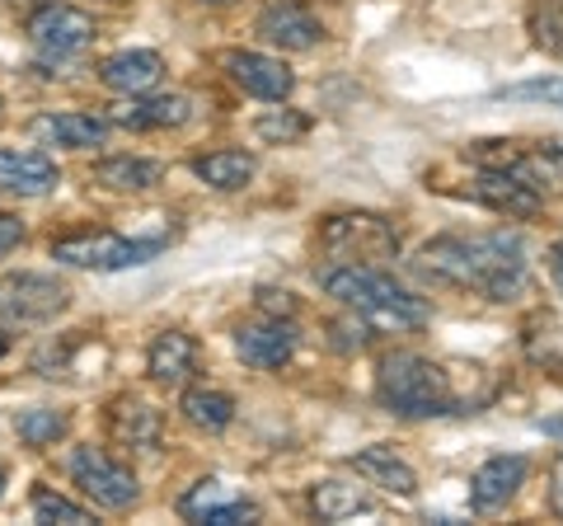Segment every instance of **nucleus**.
I'll return each mask as SVG.
<instances>
[{
    "label": "nucleus",
    "mask_w": 563,
    "mask_h": 526,
    "mask_svg": "<svg viewBox=\"0 0 563 526\" xmlns=\"http://www.w3.org/2000/svg\"><path fill=\"white\" fill-rule=\"evenodd\" d=\"M526 475H531L526 456H488L470 480V507L474 513H498V507H507L521 494Z\"/></svg>",
    "instance_id": "14"
},
{
    "label": "nucleus",
    "mask_w": 563,
    "mask_h": 526,
    "mask_svg": "<svg viewBox=\"0 0 563 526\" xmlns=\"http://www.w3.org/2000/svg\"><path fill=\"white\" fill-rule=\"evenodd\" d=\"M109 437L128 451H161V437H165V418L155 405L136 395H118L109 405Z\"/></svg>",
    "instance_id": "17"
},
{
    "label": "nucleus",
    "mask_w": 563,
    "mask_h": 526,
    "mask_svg": "<svg viewBox=\"0 0 563 526\" xmlns=\"http://www.w3.org/2000/svg\"><path fill=\"white\" fill-rule=\"evenodd\" d=\"M0 494H5V475H0Z\"/></svg>",
    "instance_id": "41"
},
{
    "label": "nucleus",
    "mask_w": 563,
    "mask_h": 526,
    "mask_svg": "<svg viewBox=\"0 0 563 526\" xmlns=\"http://www.w3.org/2000/svg\"><path fill=\"white\" fill-rule=\"evenodd\" d=\"M0 122H5V99H0Z\"/></svg>",
    "instance_id": "40"
},
{
    "label": "nucleus",
    "mask_w": 563,
    "mask_h": 526,
    "mask_svg": "<svg viewBox=\"0 0 563 526\" xmlns=\"http://www.w3.org/2000/svg\"><path fill=\"white\" fill-rule=\"evenodd\" d=\"M66 306H70V287L52 273H14L0 287V315H5V325H20V329L52 325Z\"/></svg>",
    "instance_id": "8"
},
{
    "label": "nucleus",
    "mask_w": 563,
    "mask_h": 526,
    "mask_svg": "<svg viewBox=\"0 0 563 526\" xmlns=\"http://www.w3.org/2000/svg\"><path fill=\"white\" fill-rule=\"evenodd\" d=\"M550 507H554V517L563 522V451L550 461Z\"/></svg>",
    "instance_id": "36"
},
{
    "label": "nucleus",
    "mask_w": 563,
    "mask_h": 526,
    "mask_svg": "<svg viewBox=\"0 0 563 526\" xmlns=\"http://www.w3.org/2000/svg\"><path fill=\"white\" fill-rule=\"evenodd\" d=\"M310 513L320 522H352L376 513V498L362 484H343V480H320L310 484Z\"/></svg>",
    "instance_id": "24"
},
{
    "label": "nucleus",
    "mask_w": 563,
    "mask_h": 526,
    "mask_svg": "<svg viewBox=\"0 0 563 526\" xmlns=\"http://www.w3.org/2000/svg\"><path fill=\"white\" fill-rule=\"evenodd\" d=\"M526 29H531V39H536L540 52L563 57V0H531V10H526Z\"/></svg>",
    "instance_id": "29"
},
{
    "label": "nucleus",
    "mask_w": 563,
    "mask_h": 526,
    "mask_svg": "<svg viewBox=\"0 0 563 526\" xmlns=\"http://www.w3.org/2000/svg\"><path fill=\"white\" fill-rule=\"evenodd\" d=\"M192 174L217 193H240L258 174V161L250 151H207V155H192Z\"/></svg>",
    "instance_id": "25"
},
{
    "label": "nucleus",
    "mask_w": 563,
    "mask_h": 526,
    "mask_svg": "<svg viewBox=\"0 0 563 526\" xmlns=\"http://www.w3.org/2000/svg\"><path fill=\"white\" fill-rule=\"evenodd\" d=\"M14 432L29 451H43V447H57L66 437V414L62 409H20L14 414Z\"/></svg>",
    "instance_id": "27"
},
{
    "label": "nucleus",
    "mask_w": 563,
    "mask_h": 526,
    "mask_svg": "<svg viewBox=\"0 0 563 526\" xmlns=\"http://www.w3.org/2000/svg\"><path fill=\"white\" fill-rule=\"evenodd\" d=\"M418 273L461 292H479L484 302H517L531 287L526 244L512 231L437 235L418 250Z\"/></svg>",
    "instance_id": "1"
},
{
    "label": "nucleus",
    "mask_w": 563,
    "mask_h": 526,
    "mask_svg": "<svg viewBox=\"0 0 563 526\" xmlns=\"http://www.w3.org/2000/svg\"><path fill=\"white\" fill-rule=\"evenodd\" d=\"M161 76H165V57L151 47H128L99 62V80L113 95H151L161 85Z\"/></svg>",
    "instance_id": "20"
},
{
    "label": "nucleus",
    "mask_w": 563,
    "mask_h": 526,
    "mask_svg": "<svg viewBox=\"0 0 563 526\" xmlns=\"http://www.w3.org/2000/svg\"><path fill=\"white\" fill-rule=\"evenodd\" d=\"M207 6H231V0H207Z\"/></svg>",
    "instance_id": "39"
},
{
    "label": "nucleus",
    "mask_w": 563,
    "mask_h": 526,
    "mask_svg": "<svg viewBox=\"0 0 563 526\" xmlns=\"http://www.w3.org/2000/svg\"><path fill=\"white\" fill-rule=\"evenodd\" d=\"M192 372H198V339L184 329H161L146 348V376L165 391H184Z\"/></svg>",
    "instance_id": "16"
},
{
    "label": "nucleus",
    "mask_w": 563,
    "mask_h": 526,
    "mask_svg": "<svg viewBox=\"0 0 563 526\" xmlns=\"http://www.w3.org/2000/svg\"><path fill=\"white\" fill-rule=\"evenodd\" d=\"M254 136L268 146H296L310 136V118L296 113V109H268L254 118Z\"/></svg>",
    "instance_id": "28"
},
{
    "label": "nucleus",
    "mask_w": 563,
    "mask_h": 526,
    "mask_svg": "<svg viewBox=\"0 0 563 526\" xmlns=\"http://www.w3.org/2000/svg\"><path fill=\"white\" fill-rule=\"evenodd\" d=\"M62 184V169L43 151H14L0 146V193H20V198H43Z\"/></svg>",
    "instance_id": "19"
},
{
    "label": "nucleus",
    "mask_w": 563,
    "mask_h": 526,
    "mask_svg": "<svg viewBox=\"0 0 563 526\" xmlns=\"http://www.w3.org/2000/svg\"><path fill=\"white\" fill-rule=\"evenodd\" d=\"M5 353H10V339H5V335H0V358H5Z\"/></svg>",
    "instance_id": "38"
},
{
    "label": "nucleus",
    "mask_w": 563,
    "mask_h": 526,
    "mask_svg": "<svg viewBox=\"0 0 563 526\" xmlns=\"http://www.w3.org/2000/svg\"><path fill=\"white\" fill-rule=\"evenodd\" d=\"M33 517L38 522H66V526H90L95 513L85 503H70L66 494H52V489H33Z\"/></svg>",
    "instance_id": "30"
},
{
    "label": "nucleus",
    "mask_w": 563,
    "mask_h": 526,
    "mask_svg": "<svg viewBox=\"0 0 563 526\" xmlns=\"http://www.w3.org/2000/svg\"><path fill=\"white\" fill-rule=\"evenodd\" d=\"M258 39L282 52H310L324 43V24L301 0H273V6L258 14Z\"/></svg>",
    "instance_id": "12"
},
{
    "label": "nucleus",
    "mask_w": 563,
    "mask_h": 526,
    "mask_svg": "<svg viewBox=\"0 0 563 526\" xmlns=\"http://www.w3.org/2000/svg\"><path fill=\"white\" fill-rule=\"evenodd\" d=\"M161 179H165V165L146 161V155H109L90 174V184L103 193H151Z\"/></svg>",
    "instance_id": "23"
},
{
    "label": "nucleus",
    "mask_w": 563,
    "mask_h": 526,
    "mask_svg": "<svg viewBox=\"0 0 563 526\" xmlns=\"http://www.w3.org/2000/svg\"><path fill=\"white\" fill-rule=\"evenodd\" d=\"M347 465L357 470V475H362L366 484H376V489H385V494H395V498H413V494H418V475H413V465L404 461V456H399L395 447H385V442L352 451V456H347Z\"/></svg>",
    "instance_id": "21"
},
{
    "label": "nucleus",
    "mask_w": 563,
    "mask_h": 526,
    "mask_svg": "<svg viewBox=\"0 0 563 526\" xmlns=\"http://www.w3.org/2000/svg\"><path fill=\"white\" fill-rule=\"evenodd\" d=\"M179 414H184V424H192L198 432H225L235 424V395L217 391V385H184Z\"/></svg>",
    "instance_id": "26"
},
{
    "label": "nucleus",
    "mask_w": 563,
    "mask_h": 526,
    "mask_svg": "<svg viewBox=\"0 0 563 526\" xmlns=\"http://www.w3.org/2000/svg\"><path fill=\"white\" fill-rule=\"evenodd\" d=\"M225 498H231V489H225L221 480H202V484H192V494H184V503H179V513L188 517V522H202L211 507H221Z\"/></svg>",
    "instance_id": "32"
},
{
    "label": "nucleus",
    "mask_w": 563,
    "mask_h": 526,
    "mask_svg": "<svg viewBox=\"0 0 563 526\" xmlns=\"http://www.w3.org/2000/svg\"><path fill=\"white\" fill-rule=\"evenodd\" d=\"M465 198H474L479 207H488V212H498V217H512V221L536 217L540 202H544L540 193H531L521 179H512V174H503V169H479L474 184L465 188Z\"/></svg>",
    "instance_id": "18"
},
{
    "label": "nucleus",
    "mask_w": 563,
    "mask_h": 526,
    "mask_svg": "<svg viewBox=\"0 0 563 526\" xmlns=\"http://www.w3.org/2000/svg\"><path fill=\"white\" fill-rule=\"evenodd\" d=\"M221 72L231 76L244 95L254 99H268L282 103L296 90V76L282 57H268V52H250V47H235V52H221Z\"/></svg>",
    "instance_id": "11"
},
{
    "label": "nucleus",
    "mask_w": 563,
    "mask_h": 526,
    "mask_svg": "<svg viewBox=\"0 0 563 526\" xmlns=\"http://www.w3.org/2000/svg\"><path fill=\"white\" fill-rule=\"evenodd\" d=\"M70 480L80 484V494L95 507H109V513H128L141 498L136 475L122 461H113L103 447H76L70 451Z\"/></svg>",
    "instance_id": "7"
},
{
    "label": "nucleus",
    "mask_w": 563,
    "mask_h": 526,
    "mask_svg": "<svg viewBox=\"0 0 563 526\" xmlns=\"http://www.w3.org/2000/svg\"><path fill=\"white\" fill-rule=\"evenodd\" d=\"M258 310H263V315H296V302H291V292L263 287V292H258Z\"/></svg>",
    "instance_id": "34"
},
{
    "label": "nucleus",
    "mask_w": 563,
    "mask_h": 526,
    "mask_svg": "<svg viewBox=\"0 0 563 526\" xmlns=\"http://www.w3.org/2000/svg\"><path fill=\"white\" fill-rule=\"evenodd\" d=\"M498 99H512V103H550V109H563V76H544V80L503 85Z\"/></svg>",
    "instance_id": "31"
},
{
    "label": "nucleus",
    "mask_w": 563,
    "mask_h": 526,
    "mask_svg": "<svg viewBox=\"0 0 563 526\" xmlns=\"http://www.w3.org/2000/svg\"><path fill=\"white\" fill-rule=\"evenodd\" d=\"M376 405L395 418H446V414H474L479 399L455 385V372L446 362H432L422 353H385L376 366Z\"/></svg>",
    "instance_id": "2"
},
{
    "label": "nucleus",
    "mask_w": 563,
    "mask_h": 526,
    "mask_svg": "<svg viewBox=\"0 0 563 526\" xmlns=\"http://www.w3.org/2000/svg\"><path fill=\"white\" fill-rule=\"evenodd\" d=\"M314 244L329 263H385L399 254V231L380 212H333L320 221Z\"/></svg>",
    "instance_id": "5"
},
{
    "label": "nucleus",
    "mask_w": 563,
    "mask_h": 526,
    "mask_svg": "<svg viewBox=\"0 0 563 526\" xmlns=\"http://www.w3.org/2000/svg\"><path fill=\"white\" fill-rule=\"evenodd\" d=\"M301 348V329H296L291 315H263V320H250L235 329V353L244 358V366L254 372H277L287 366Z\"/></svg>",
    "instance_id": "9"
},
{
    "label": "nucleus",
    "mask_w": 563,
    "mask_h": 526,
    "mask_svg": "<svg viewBox=\"0 0 563 526\" xmlns=\"http://www.w3.org/2000/svg\"><path fill=\"white\" fill-rule=\"evenodd\" d=\"M188 118H192L188 95H122L109 109L113 128H128V132H169V128H184Z\"/></svg>",
    "instance_id": "13"
},
{
    "label": "nucleus",
    "mask_w": 563,
    "mask_h": 526,
    "mask_svg": "<svg viewBox=\"0 0 563 526\" xmlns=\"http://www.w3.org/2000/svg\"><path fill=\"white\" fill-rule=\"evenodd\" d=\"M320 287L380 335H409V329H422L432 320V306L409 287H399L380 263H324Z\"/></svg>",
    "instance_id": "3"
},
{
    "label": "nucleus",
    "mask_w": 563,
    "mask_h": 526,
    "mask_svg": "<svg viewBox=\"0 0 563 526\" xmlns=\"http://www.w3.org/2000/svg\"><path fill=\"white\" fill-rule=\"evenodd\" d=\"M521 353L544 376L563 381V310H531L521 320Z\"/></svg>",
    "instance_id": "22"
},
{
    "label": "nucleus",
    "mask_w": 563,
    "mask_h": 526,
    "mask_svg": "<svg viewBox=\"0 0 563 526\" xmlns=\"http://www.w3.org/2000/svg\"><path fill=\"white\" fill-rule=\"evenodd\" d=\"M165 250V240H128L113 231H76L52 240V259L66 263V269H95V273H122L136 269V263H151Z\"/></svg>",
    "instance_id": "6"
},
{
    "label": "nucleus",
    "mask_w": 563,
    "mask_h": 526,
    "mask_svg": "<svg viewBox=\"0 0 563 526\" xmlns=\"http://www.w3.org/2000/svg\"><path fill=\"white\" fill-rule=\"evenodd\" d=\"M20 240H24V221L0 212V259H5L10 250H20Z\"/></svg>",
    "instance_id": "35"
},
{
    "label": "nucleus",
    "mask_w": 563,
    "mask_h": 526,
    "mask_svg": "<svg viewBox=\"0 0 563 526\" xmlns=\"http://www.w3.org/2000/svg\"><path fill=\"white\" fill-rule=\"evenodd\" d=\"M465 161L479 169H503L521 179L540 198H559L563 193V146L554 142H507V136H484V142L465 146Z\"/></svg>",
    "instance_id": "4"
},
{
    "label": "nucleus",
    "mask_w": 563,
    "mask_h": 526,
    "mask_svg": "<svg viewBox=\"0 0 563 526\" xmlns=\"http://www.w3.org/2000/svg\"><path fill=\"white\" fill-rule=\"evenodd\" d=\"M550 277H554V287L563 292V240L550 244Z\"/></svg>",
    "instance_id": "37"
},
{
    "label": "nucleus",
    "mask_w": 563,
    "mask_h": 526,
    "mask_svg": "<svg viewBox=\"0 0 563 526\" xmlns=\"http://www.w3.org/2000/svg\"><path fill=\"white\" fill-rule=\"evenodd\" d=\"M207 526H240V522H258V503L250 498H225L221 507H211V513L202 517Z\"/></svg>",
    "instance_id": "33"
},
{
    "label": "nucleus",
    "mask_w": 563,
    "mask_h": 526,
    "mask_svg": "<svg viewBox=\"0 0 563 526\" xmlns=\"http://www.w3.org/2000/svg\"><path fill=\"white\" fill-rule=\"evenodd\" d=\"M95 20L85 10H76V6H43L38 14L29 20V43L43 52V57H57V62H66V57H80L85 47L95 43Z\"/></svg>",
    "instance_id": "10"
},
{
    "label": "nucleus",
    "mask_w": 563,
    "mask_h": 526,
    "mask_svg": "<svg viewBox=\"0 0 563 526\" xmlns=\"http://www.w3.org/2000/svg\"><path fill=\"white\" fill-rule=\"evenodd\" d=\"M29 132L38 136L43 146H62V151H95L109 142L113 122L99 118V113H38L29 122Z\"/></svg>",
    "instance_id": "15"
}]
</instances>
